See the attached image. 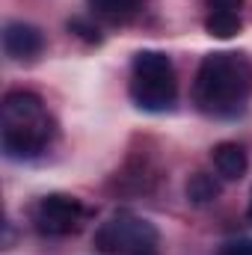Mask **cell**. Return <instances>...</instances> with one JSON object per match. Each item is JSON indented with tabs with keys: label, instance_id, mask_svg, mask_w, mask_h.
Here are the masks:
<instances>
[{
	"label": "cell",
	"instance_id": "6da1fadb",
	"mask_svg": "<svg viewBox=\"0 0 252 255\" xmlns=\"http://www.w3.org/2000/svg\"><path fill=\"white\" fill-rule=\"evenodd\" d=\"M252 98V63L247 54L217 51L208 54L193 80V104L205 116L235 119Z\"/></svg>",
	"mask_w": 252,
	"mask_h": 255
},
{
	"label": "cell",
	"instance_id": "7a4b0ae2",
	"mask_svg": "<svg viewBox=\"0 0 252 255\" xmlns=\"http://www.w3.org/2000/svg\"><path fill=\"white\" fill-rule=\"evenodd\" d=\"M54 139V122L45 101L33 92L15 89L3 95L0 104V142L9 160H33Z\"/></svg>",
	"mask_w": 252,
	"mask_h": 255
},
{
	"label": "cell",
	"instance_id": "3957f363",
	"mask_svg": "<svg viewBox=\"0 0 252 255\" xmlns=\"http://www.w3.org/2000/svg\"><path fill=\"white\" fill-rule=\"evenodd\" d=\"M130 101L145 113H166L178 98L172 60L163 51H139L130 63Z\"/></svg>",
	"mask_w": 252,
	"mask_h": 255
},
{
	"label": "cell",
	"instance_id": "277c9868",
	"mask_svg": "<svg viewBox=\"0 0 252 255\" xmlns=\"http://www.w3.org/2000/svg\"><path fill=\"white\" fill-rule=\"evenodd\" d=\"M157 229L148 220L133 217L127 211L113 214L95 232V250L101 255H157Z\"/></svg>",
	"mask_w": 252,
	"mask_h": 255
},
{
	"label": "cell",
	"instance_id": "5b68a950",
	"mask_svg": "<svg viewBox=\"0 0 252 255\" xmlns=\"http://www.w3.org/2000/svg\"><path fill=\"white\" fill-rule=\"evenodd\" d=\"M30 223L42 238H65L80 229L83 205H80V199H74L68 193H48L33 202Z\"/></svg>",
	"mask_w": 252,
	"mask_h": 255
},
{
	"label": "cell",
	"instance_id": "8992f818",
	"mask_svg": "<svg viewBox=\"0 0 252 255\" xmlns=\"http://www.w3.org/2000/svg\"><path fill=\"white\" fill-rule=\"evenodd\" d=\"M45 51V36L27 21H9L3 27V54L12 63H30Z\"/></svg>",
	"mask_w": 252,
	"mask_h": 255
},
{
	"label": "cell",
	"instance_id": "52a82bcc",
	"mask_svg": "<svg viewBox=\"0 0 252 255\" xmlns=\"http://www.w3.org/2000/svg\"><path fill=\"white\" fill-rule=\"evenodd\" d=\"M241 9L244 0H208L205 30L217 39H232L235 33H241Z\"/></svg>",
	"mask_w": 252,
	"mask_h": 255
},
{
	"label": "cell",
	"instance_id": "ba28073f",
	"mask_svg": "<svg viewBox=\"0 0 252 255\" xmlns=\"http://www.w3.org/2000/svg\"><path fill=\"white\" fill-rule=\"evenodd\" d=\"M211 160H214V169L223 181H241L250 169V157L244 151V145L238 142H220L214 145L211 151Z\"/></svg>",
	"mask_w": 252,
	"mask_h": 255
},
{
	"label": "cell",
	"instance_id": "9c48e42d",
	"mask_svg": "<svg viewBox=\"0 0 252 255\" xmlns=\"http://www.w3.org/2000/svg\"><path fill=\"white\" fill-rule=\"evenodd\" d=\"M86 6L92 9V15H98L110 24H125L142 12L145 0H86Z\"/></svg>",
	"mask_w": 252,
	"mask_h": 255
},
{
	"label": "cell",
	"instance_id": "30bf717a",
	"mask_svg": "<svg viewBox=\"0 0 252 255\" xmlns=\"http://www.w3.org/2000/svg\"><path fill=\"white\" fill-rule=\"evenodd\" d=\"M220 196V184H217V178L214 175H208V172H193L187 181V199L193 205H208V202H214Z\"/></svg>",
	"mask_w": 252,
	"mask_h": 255
},
{
	"label": "cell",
	"instance_id": "8fae6325",
	"mask_svg": "<svg viewBox=\"0 0 252 255\" xmlns=\"http://www.w3.org/2000/svg\"><path fill=\"white\" fill-rule=\"evenodd\" d=\"M217 255H252V241H229L220 247Z\"/></svg>",
	"mask_w": 252,
	"mask_h": 255
},
{
	"label": "cell",
	"instance_id": "7c38bea8",
	"mask_svg": "<svg viewBox=\"0 0 252 255\" xmlns=\"http://www.w3.org/2000/svg\"><path fill=\"white\" fill-rule=\"evenodd\" d=\"M247 217H250V223H252V196H250V208H247Z\"/></svg>",
	"mask_w": 252,
	"mask_h": 255
}]
</instances>
